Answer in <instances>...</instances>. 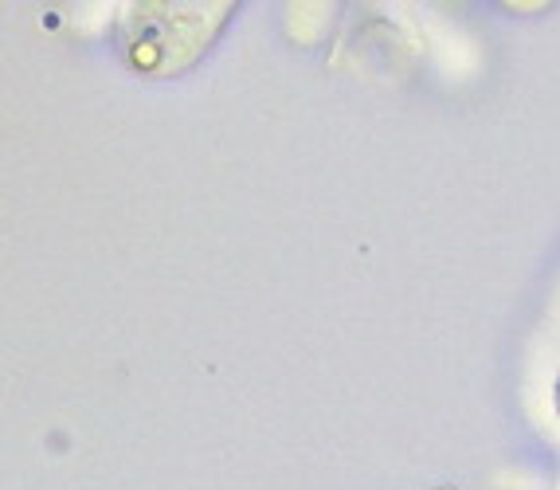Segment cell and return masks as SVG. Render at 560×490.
Returning a JSON list of instances; mask_svg holds the SVG:
<instances>
[{
  "label": "cell",
  "instance_id": "cell-1",
  "mask_svg": "<svg viewBox=\"0 0 560 490\" xmlns=\"http://www.w3.org/2000/svg\"><path fill=\"white\" fill-rule=\"evenodd\" d=\"M228 16V4H130L121 48L138 71H177L212 44Z\"/></svg>",
  "mask_w": 560,
  "mask_h": 490
},
{
  "label": "cell",
  "instance_id": "cell-2",
  "mask_svg": "<svg viewBox=\"0 0 560 490\" xmlns=\"http://www.w3.org/2000/svg\"><path fill=\"white\" fill-rule=\"evenodd\" d=\"M557 412H560V381H557Z\"/></svg>",
  "mask_w": 560,
  "mask_h": 490
}]
</instances>
